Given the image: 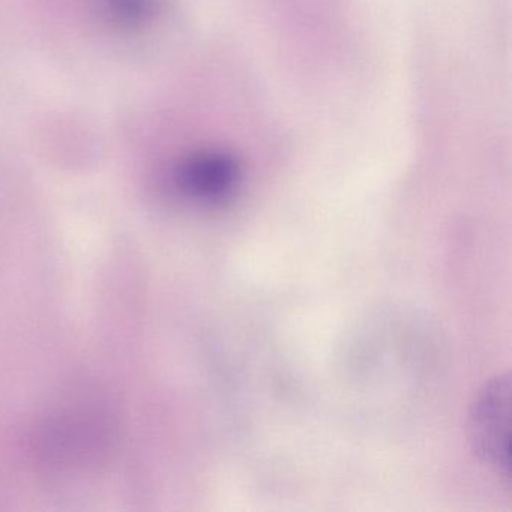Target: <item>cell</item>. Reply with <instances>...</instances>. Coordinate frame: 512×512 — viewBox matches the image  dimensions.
<instances>
[{"label":"cell","mask_w":512,"mask_h":512,"mask_svg":"<svg viewBox=\"0 0 512 512\" xmlns=\"http://www.w3.org/2000/svg\"><path fill=\"white\" fill-rule=\"evenodd\" d=\"M241 164L229 152L200 149L179 160L172 184L185 199L200 205H221L241 184Z\"/></svg>","instance_id":"cell-3"},{"label":"cell","mask_w":512,"mask_h":512,"mask_svg":"<svg viewBox=\"0 0 512 512\" xmlns=\"http://www.w3.org/2000/svg\"><path fill=\"white\" fill-rule=\"evenodd\" d=\"M97 403H71L44 422L35 451L46 466L71 469L91 463L112 437L109 413Z\"/></svg>","instance_id":"cell-1"},{"label":"cell","mask_w":512,"mask_h":512,"mask_svg":"<svg viewBox=\"0 0 512 512\" xmlns=\"http://www.w3.org/2000/svg\"><path fill=\"white\" fill-rule=\"evenodd\" d=\"M509 380L499 376L484 386L470 413V439L476 454L509 479Z\"/></svg>","instance_id":"cell-2"}]
</instances>
